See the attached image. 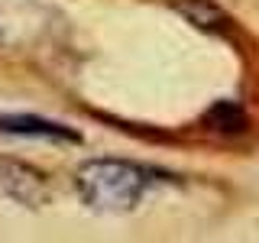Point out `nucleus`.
<instances>
[{"label": "nucleus", "mask_w": 259, "mask_h": 243, "mask_svg": "<svg viewBox=\"0 0 259 243\" xmlns=\"http://www.w3.org/2000/svg\"><path fill=\"white\" fill-rule=\"evenodd\" d=\"M149 182H152L149 169L123 159H88L75 172V185L81 198L94 211H104V214L133 211L146 194V188H149Z\"/></svg>", "instance_id": "nucleus-1"}, {"label": "nucleus", "mask_w": 259, "mask_h": 243, "mask_svg": "<svg viewBox=\"0 0 259 243\" xmlns=\"http://www.w3.org/2000/svg\"><path fill=\"white\" fill-rule=\"evenodd\" d=\"M0 194L13 198L16 205L42 208V205H49V198H52V185H49V178L39 172L36 166L4 156L0 159Z\"/></svg>", "instance_id": "nucleus-2"}, {"label": "nucleus", "mask_w": 259, "mask_h": 243, "mask_svg": "<svg viewBox=\"0 0 259 243\" xmlns=\"http://www.w3.org/2000/svg\"><path fill=\"white\" fill-rule=\"evenodd\" d=\"M0 133L39 136V140H59V143H81V133L75 127L55 124V120L36 117V113H0Z\"/></svg>", "instance_id": "nucleus-3"}, {"label": "nucleus", "mask_w": 259, "mask_h": 243, "mask_svg": "<svg viewBox=\"0 0 259 243\" xmlns=\"http://www.w3.org/2000/svg\"><path fill=\"white\" fill-rule=\"evenodd\" d=\"M172 7L191 26L204 29V32H230L233 20L224 7H217L214 0H172Z\"/></svg>", "instance_id": "nucleus-4"}, {"label": "nucleus", "mask_w": 259, "mask_h": 243, "mask_svg": "<svg viewBox=\"0 0 259 243\" xmlns=\"http://www.w3.org/2000/svg\"><path fill=\"white\" fill-rule=\"evenodd\" d=\"M204 124H207L210 130H217V133L233 136V133H243V130L249 127V120H246V113H243L240 104H233V101H217L214 107L204 113Z\"/></svg>", "instance_id": "nucleus-5"}]
</instances>
